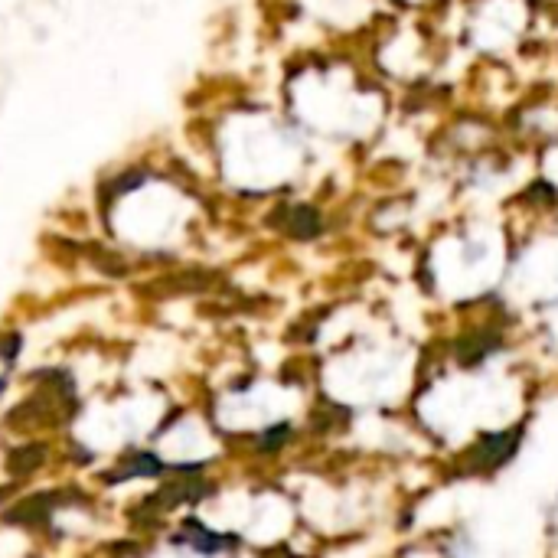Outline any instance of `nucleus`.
<instances>
[{"instance_id": "obj_1", "label": "nucleus", "mask_w": 558, "mask_h": 558, "mask_svg": "<svg viewBox=\"0 0 558 558\" xmlns=\"http://www.w3.org/2000/svg\"><path fill=\"white\" fill-rule=\"evenodd\" d=\"M69 500H85L82 493H36L30 496V500L17 503L14 510L4 513V523L10 526H43L49 516H53V510H59L62 503Z\"/></svg>"}, {"instance_id": "obj_2", "label": "nucleus", "mask_w": 558, "mask_h": 558, "mask_svg": "<svg viewBox=\"0 0 558 558\" xmlns=\"http://www.w3.org/2000/svg\"><path fill=\"white\" fill-rule=\"evenodd\" d=\"M271 226L284 229L294 239H314L324 229V219H320L317 209L310 206H284L278 213H271Z\"/></svg>"}, {"instance_id": "obj_3", "label": "nucleus", "mask_w": 558, "mask_h": 558, "mask_svg": "<svg viewBox=\"0 0 558 558\" xmlns=\"http://www.w3.org/2000/svg\"><path fill=\"white\" fill-rule=\"evenodd\" d=\"M213 493V487L203 480H170L164 483L154 496H147L160 513H167L173 510V506H183V503H196V500H203V496Z\"/></svg>"}, {"instance_id": "obj_4", "label": "nucleus", "mask_w": 558, "mask_h": 558, "mask_svg": "<svg viewBox=\"0 0 558 558\" xmlns=\"http://www.w3.org/2000/svg\"><path fill=\"white\" fill-rule=\"evenodd\" d=\"M177 542H190L196 552H209V555L239 545V539H235V536H222V532L206 529L203 523H196V519H190V523L183 526V536Z\"/></svg>"}, {"instance_id": "obj_5", "label": "nucleus", "mask_w": 558, "mask_h": 558, "mask_svg": "<svg viewBox=\"0 0 558 558\" xmlns=\"http://www.w3.org/2000/svg\"><path fill=\"white\" fill-rule=\"evenodd\" d=\"M46 464V444H27V448H17L7 457L10 477H30Z\"/></svg>"}, {"instance_id": "obj_6", "label": "nucleus", "mask_w": 558, "mask_h": 558, "mask_svg": "<svg viewBox=\"0 0 558 558\" xmlns=\"http://www.w3.org/2000/svg\"><path fill=\"white\" fill-rule=\"evenodd\" d=\"M216 275H203V271H186V275L177 278H167V281H157L151 284L147 291H157V294H170V291H206L213 288Z\"/></svg>"}, {"instance_id": "obj_7", "label": "nucleus", "mask_w": 558, "mask_h": 558, "mask_svg": "<svg viewBox=\"0 0 558 558\" xmlns=\"http://www.w3.org/2000/svg\"><path fill=\"white\" fill-rule=\"evenodd\" d=\"M160 470H164V464L157 461L154 454H131L128 461H124V470L121 474H111L108 483H121V477H157Z\"/></svg>"}, {"instance_id": "obj_8", "label": "nucleus", "mask_w": 558, "mask_h": 558, "mask_svg": "<svg viewBox=\"0 0 558 558\" xmlns=\"http://www.w3.org/2000/svg\"><path fill=\"white\" fill-rule=\"evenodd\" d=\"M480 451H483V454H477V457H480V467H483V470H490V467L503 464L506 457H510V451H513V438H510V434H500V438H487V441L480 444Z\"/></svg>"}, {"instance_id": "obj_9", "label": "nucleus", "mask_w": 558, "mask_h": 558, "mask_svg": "<svg viewBox=\"0 0 558 558\" xmlns=\"http://www.w3.org/2000/svg\"><path fill=\"white\" fill-rule=\"evenodd\" d=\"M144 177H147V173L144 170H128V173H121V177L115 180V183H108L105 186V190H102V203L108 200H118V196H124V193H131V190H138V186L144 183Z\"/></svg>"}, {"instance_id": "obj_10", "label": "nucleus", "mask_w": 558, "mask_h": 558, "mask_svg": "<svg viewBox=\"0 0 558 558\" xmlns=\"http://www.w3.org/2000/svg\"><path fill=\"white\" fill-rule=\"evenodd\" d=\"M288 438H291V425H275V428H268L262 438H258V448H262V451H278Z\"/></svg>"}, {"instance_id": "obj_11", "label": "nucleus", "mask_w": 558, "mask_h": 558, "mask_svg": "<svg viewBox=\"0 0 558 558\" xmlns=\"http://www.w3.org/2000/svg\"><path fill=\"white\" fill-rule=\"evenodd\" d=\"M0 392H4V379H0Z\"/></svg>"}]
</instances>
